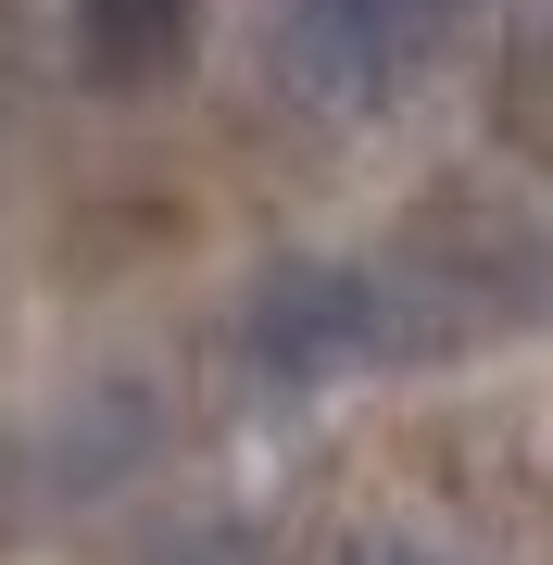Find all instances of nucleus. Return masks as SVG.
Returning a JSON list of instances; mask_svg holds the SVG:
<instances>
[{
    "label": "nucleus",
    "mask_w": 553,
    "mask_h": 565,
    "mask_svg": "<svg viewBox=\"0 0 553 565\" xmlns=\"http://www.w3.org/2000/svg\"><path fill=\"white\" fill-rule=\"evenodd\" d=\"M453 25H466V0H289L277 39H265V76H277V102L352 126V114L403 102L415 63H428Z\"/></svg>",
    "instance_id": "nucleus-1"
},
{
    "label": "nucleus",
    "mask_w": 553,
    "mask_h": 565,
    "mask_svg": "<svg viewBox=\"0 0 553 565\" xmlns=\"http://www.w3.org/2000/svg\"><path fill=\"white\" fill-rule=\"evenodd\" d=\"M377 340H390V302L352 264H289V277H265V302H252V364L265 377H340Z\"/></svg>",
    "instance_id": "nucleus-2"
},
{
    "label": "nucleus",
    "mask_w": 553,
    "mask_h": 565,
    "mask_svg": "<svg viewBox=\"0 0 553 565\" xmlns=\"http://www.w3.org/2000/svg\"><path fill=\"white\" fill-rule=\"evenodd\" d=\"M189 51V0H76V63L114 88L164 76V63Z\"/></svg>",
    "instance_id": "nucleus-3"
},
{
    "label": "nucleus",
    "mask_w": 553,
    "mask_h": 565,
    "mask_svg": "<svg viewBox=\"0 0 553 565\" xmlns=\"http://www.w3.org/2000/svg\"><path fill=\"white\" fill-rule=\"evenodd\" d=\"M340 565H453V553H428V541H415V527H377V541H352Z\"/></svg>",
    "instance_id": "nucleus-4"
},
{
    "label": "nucleus",
    "mask_w": 553,
    "mask_h": 565,
    "mask_svg": "<svg viewBox=\"0 0 553 565\" xmlns=\"http://www.w3.org/2000/svg\"><path fill=\"white\" fill-rule=\"evenodd\" d=\"M177 565H240V553H226V541H177Z\"/></svg>",
    "instance_id": "nucleus-5"
}]
</instances>
